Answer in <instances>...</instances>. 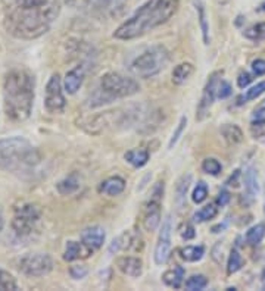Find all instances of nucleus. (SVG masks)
I'll return each instance as SVG.
<instances>
[{"mask_svg": "<svg viewBox=\"0 0 265 291\" xmlns=\"http://www.w3.org/2000/svg\"><path fill=\"white\" fill-rule=\"evenodd\" d=\"M221 133H223L224 139L227 140L228 143H231V144H238L243 140L242 130L239 128L238 125H224Z\"/></svg>", "mask_w": 265, "mask_h": 291, "instance_id": "28", "label": "nucleus"}, {"mask_svg": "<svg viewBox=\"0 0 265 291\" xmlns=\"http://www.w3.org/2000/svg\"><path fill=\"white\" fill-rule=\"evenodd\" d=\"M186 125H187V118L183 116L182 119H180V122H179V125H177V128H175V131H174V134H172V137L169 140V143H168V149H172V147L175 146V143L180 140L183 131H184V128H186Z\"/></svg>", "mask_w": 265, "mask_h": 291, "instance_id": "36", "label": "nucleus"}, {"mask_svg": "<svg viewBox=\"0 0 265 291\" xmlns=\"http://www.w3.org/2000/svg\"><path fill=\"white\" fill-rule=\"evenodd\" d=\"M93 249H90L89 246H85L84 243H77V241H68L67 247H65V253H64V259L67 262H72L77 261L80 257H87L92 254Z\"/></svg>", "mask_w": 265, "mask_h": 291, "instance_id": "16", "label": "nucleus"}, {"mask_svg": "<svg viewBox=\"0 0 265 291\" xmlns=\"http://www.w3.org/2000/svg\"><path fill=\"white\" fill-rule=\"evenodd\" d=\"M3 225H5V219H3V215H2V212H0V234H2Z\"/></svg>", "mask_w": 265, "mask_h": 291, "instance_id": "46", "label": "nucleus"}, {"mask_svg": "<svg viewBox=\"0 0 265 291\" xmlns=\"http://www.w3.org/2000/svg\"><path fill=\"white\" fill-rule=\"evenodd\" d=\"M164 197V182H158L152 191L151 199L143 209V227L146 231L152 233L161 223V203Z\"/></svg>", "mask_w": 265, "mask_h": 291, "instance_id": "9", "label": "nucleus"}, {"mask_svg": "<svg viewBox=\"0 0 265 291\" xmlns=\"http://www.w3.org/2000/svg\"><path fill=\"white\" fill-rule=\"evenodd\" d=\"M196 8H197V14H199V19H200V27H202V33H203V42H205V44H208V43H210V39H208L207 15H205V9H203V5L200 3V0H196Z\"/></svg>", "mask_w": 265, "mask_h": 291, "instance_id": "33", "label": "nucleus"}, {"mask_svg": "<svg viewBox=\"0 0 265 291\" xmlns=\"http://www.w3.org/2000/svg\"><path fill=\"white\" fill-rule=\"evenodd\" d=\"M65 97L62 91L61 77L53 74L46 85V94H44V108L49 113H61L65 109Z\"/></svg>", "mask_w": 265, "mask_h": 291, "instance_id": "11", "label": "nucleus"}, {"mask_svg": "<svg viewBox=\"0 0 265 291\" xmlns=\"http://www.w3.org/2000/svg\"><path fill=\"white\" fill-rule=\"evenodd\" d=\"M182 236L184 240H192V238L195 237V230H193V227H192V225H186V228H184V231L182 233Z\"/></svg>", "mask_w": 265, "mask_h": 291, "instance_id": "44", "label": "nucleus"}, {"mask_svg": "<svg viewBox=\"0 0 265 291\" xmlns=\"http://www.w3.org/2000/svg\"><path fill=\"white\" fill-rule=\"evenodd\" d=\"M205 249L202 246H187L180 250V256L186 262H197L203 257Z\"/></svg>", "mask_w": 265, "mask_h": 291, "instance_id": "26", "label": "nucleus"}, {"mask_svg": "<svg viewBox=\"0 0 265 291\" xmlns=\"http://www.w3.org/2000/svg\"><path fill=\"white\" fill-rule=\"evenodd\" d=\"M242 266H243V257L240 256L238 250H231L230 257H228V264H227V272L236 274L238 271L242 269Z\"/></svg>", "mask_w": 265, "mask_h": 291, "instance_id": "29", "label": "nucleus"}, {"mask_svg": "<svg viewBox=\"0 0 265 291\" xmlns=\"http://www.w3.org/2000/svg\"><path fill=\"white\" fill-rule=\"evenodd\" d=\"M221 164L217 160V159H205L203 160V164H202V169H203V172H207V174H210V175H218L220 172H221Z\"/></svg>", "mask_w": 265, "mask_h": 291, "instance_id": "34", "label": "nucleus"}, {"mask_svg": "<svg viewBox=\"0 0 265 291\" xmlns=\"http://www.w3.org/2000/svg\"><path fill=\"white\" fill-rule=\"evenodd\" d=\"M218 213V209L215 208L214 205H207L203 208L200 209L197 213L195 215V221L196 222H205L210 221V219H214Z\"/></svg>", "mask_w": 265, "mask_h": 291, "instance_id": "30", "label": "nucleus"}, {"mask_svg": "<svg viewBox=\"0 0 265 291\" xmlns=\"http://www.w3.org/2000/svg\"><path fill=\"white\" fill-rule=\"evenodd\" d=\"M251 81H252L251 74H248V72H242L238 78V85L240 88H245V87H248V85L251 84Z\"/></svg>", "mask_w": 265, "mask_h": 291, "instance_id": "42", "label": "nucleus"}, {"mask_svg": "<svg viewBox=\"0 0 265 291\" xmlns=\"http://www.w3.org/2000/svg\"><path fill=\"white\" fill-rule=\"evenodd\" d=\"M262 284H264V287H265V269H264V272H262Z\"/></svg>", "mask_w": 265, "mask_h": 291, "instance_id": "47", "label": "nucleus"}, {"mask_svg": "<svg viewBox=\"0 0 265 291\" xmlns=\"http://www.w3.org/2000/svg\"><path fill=\"white\" fill-rule=\"evenodd\" d=\"M183 278H184V269L182 266H174V269H169L164 274V282L172 287V288H180L182 287Z\"/></svg>", "mask_w": 265, "mask_h": 291, "instance_id": "23", "label": "nucleus"}, {"mask_svg": "<svg viewBox=\"0 0 265 291\" xmlns=\"http://www.w3.org/2000/svg\"><path fill=\"white\" fill-rule=\"evenodd\" d=\"M179 6V0H148L131 18L116 28L113 37L118 40H133L141 37L154 28L165 24L171 16L177 14Z\"/></svg>", "mask_w": 265, "mask_h": 291, "instance_id": "2", "label": "nucleus"}, {"mask_svg": "<svg viewBox=\"0 0 265 291\" xmlns=\"http://www.w3.org/2000/svg\"><path fill=\"white\" fill-rule=\"evenodd\" d=\"M252 119L258 121V122H265V109H258V111L253 113Z\"/></svg>", "mask_w": 265, "mask_h": 291, "instance_id": "45", "label": "nucleus"}, {"mask_svg": "<svg viewBox=\"0 0 265 291\" xmlns=\"http://www.w3.org/2000/svg\"><path fill=\"white\" fill-rule=\"evenodd\" d=\"M0 290H18L15 278L3 269H0Z\"/></svg>", "mask_w": 265, "mask_h": 291, "instance_id": "32", "label": "nucleus"}, {"mask_svg": "<svg viewBox=\"0 0 265 291\" xmlns=\"http://www.w3.org/2000/svg\"><path fill=\"white\" fill-rule=\"evenodd\" d=\"M207 197H208V187H207V184H205L203 181H200V182H197V185H196L192 199H193L195 203H202Z\"/></svg>", "mask_w": 265, "mask_h": 291, "instance_id": "35", "label": "nucleus"}, {"mask_svg": "<svg viewBox=\"0 0 265 291\" xmlns=\"http://www.w3.org/2000/svg\"><path fill=\"white\" fill-rule=\"evenodd\" d=\"M227 2H228V0H218V3H221V5H225Z\"/></svg>", "mask_w": 265, "mask_h": 291, "instance_id": "48", "label": "nucleus"}, {"mask_svg": "<svg viewBox=\"0 0 265 291\" xmlns=\"http://www.w3.org/2000/svg\"><path fill=\"white\" fill-rule=\"evenodd\" d=\"M105 231L100 227H89L81 233V241L90 249H99L105 243Z\"/></svg>", "mask_w": 265, "mask_h": 291, "instance_id": "15", "label": "nucleus"}, {"mask_svg": "<svg viewBox=\"0 0 265 291\" xmlns=\"http://www.w3.org/2000/svg\"><path fill=\"white\" fill-rule=\"evenodd\" d=\"M230 199H231V196L228 191H221V193L218 194V199H217V203L220 205V206H225V205H228V202H230Z\"/></svg>", "mask_w": 265, "mask_h": 291, "instance_id": "43", "label": "nucleus"}, {"mask_svg": "<svg viewBox=\"0 0 265 291\" xmlns=\"http://www.w3.org/2000/svg\"><path fill=\"white\" fill-rule=\"evenodd\" d=\"M36 80L25 70H12L3 80V105L6 116L14 122L30 118L34 105Z\"/></svg>", "mask_w": 265, "mask_h": 291, "instance_id": "3", "label": "nucleus"}, {"mask_svg": "<svg viewBox=\"0 0 265 291\" xmlns=\"http://www.w3.org/2000/svg\"><path fill=\"white\" fill-rule=\"evenodd\" d=\"M116 266L118 269L127 275V277L137 278L143 272V262L139 257H133V256H121L116 259Z\"/></svg>", "mask_w": 265, "mask_h": 291, "instance_id": "14", "label": "nucleus"}, {"mask_svg": "<svg viewBox=\"0 0 265 291\" xmlns=\"http://www.w3.org/2000/svg\"><path fill=\"white\" fill-rule=\"evenodd\" d=\"M265 237V223H258L246 233V241L251 246H258Z\"/></svg>", "mask_w": 265, "mask_h": 291, "instance_id": "27", "label": "nucleus"}, {"mask_svg": "<svg viewBox=\"0 0 265 291\" xmlns=\"http://www.w3.org/2000/svg\"><path fill=\"white\" fill-rule=\"evenodd\" d=\"M102 93L108 94L111 99H123L139 93L140 85L136 80L126 77L118 72H108L100 80Z\"/></svg>", "mask_w": 265, "mask_h": 291, "instance_id": "6", "label": "nucleus"}, {"mask_svg": "<svg viewBox=\"0 0 265 291\" xmlns=\"http://www.w3.org/2000/svg\"><path fill=\"white\" fill-rule=\"evenodd\" d=\"M252 70H253V74H256V75H264L265 60H262V59H256V60L252 63Z\"/></svg>", "mask_w": 265, "mask_h": 291, "instance_id": "41", "label": "nucleus"}, {"mask_svg": "<svg viewBox=\"0 0 265 291\" xmlns=\"http://www.w3.org/2000/svg\"><path fill=\"white\" fill-rule=\"evenodd\" d=\"M171 233H172V219L168 215L167 218L162 221V227L159 230V237L158 243L155 247V264L164 265L167 264L171 254Z\"/></svg>", "mask_w": 265, "mask_h": 291, "instance_id": "12", "label": "nucleus"}, {"mask_svg": "<svg viewBox=\"0 0 265 291\" xmlns=\"http://www.w3.org/2000/svg\"><path fill=\"white\" fill-rule=\"evenodd\" d=\"M169 60V52L165 46L155 44L143 50L130 65V71L140 78H151L165 68Z\"/></svg>", "mask_w": 265, "mask_h": 291, "instance_id": "5", "label": "nucleus"}, {"mask_svg": "<svg viewBox=\"0 0 265 291\" xmlns=\"http://www.w3.org/2000/svg\"><path fill=\"white\" fill-rule=\"evenodd\" d=\"M42 156L39 150L22 137L0 140V168L14 174L33 172Z\"/></svg>", "mask_w": 265, "mask_h": 291, "instance_id": "4", "label": "nucleus"}, {"mask_svg": "<svg viewBox=\"0 0 265 291\" xmlns=\"http://www.w3.org/2000/svg\"><path fill=\"white\" fill-rule=\"evenodd\" d=\"M128 0H83L84 11L99 19H116L126 14Z\"/></svg>", "mask_w": 265, "mask_h": 291, "instance_id": "8", "label": "nucleus"}, {"mask_svg": "<svg viewBox=\"0 0 265 291\" xmlns=\"http://www.w3.org/2000/svg\"><path fill=\"white\" fill-rule=\"evenodd\" d=\"M126 160L134 168L144 167L149 160V152L144 149H133L126 153Z\"/></svg>", "mask_w": 265, "mask_h": 291, "instance_id": "21", "label": "nucleus"}, {"mask_svg": "<svg viewBox=\"0 0 265 291\" xmlns=\"http://www.w3.org/2000/svg\"><path fill=\"white\" fill-rule=\"evenodd\" d=\"M264 91H265V81H261V83H258L256 85H253L251 90H248L246 96L243 97V99H245V100H253V99L261 96Z\"/></svg>", "mask_w": 265, "mask_h": 291, "instance_id": "37", "label": "nucleus"}, {"mask_svg": "<svg viewBox=\"0 0 265 291\" xmlns=\"http://www.w3.org/2000/svg\"><path fill=\"white\" fill-rule=\"evenodd\" d=\"M231 94V85L227 83V81H220L218 84V88H217V97H220V99H225V97H228Z\"/></svg>", "mask_w": 265, "mask_h": 291, "instance_id": "40", "label": "nucleus"}, {"mask_svg": "<svg viewBox=\"0 0 265 291\" xmlns=\"http://www.w3.org/2000/svg\"><path fill=\"white\" fill-rule=\"evenodd\" d=\"M208 285V279L203 275H193L186 281V288L190 291L203 290Z\"/></svg>", "mask_w": 265, "mask_h": 291, "instance_id": "31", "label": "nucleus"}, {"mask_svg": "<svg viewBox=\"0 0 265 291\" xmlns=\"http://www.w3.org/2000/svg\"><path fill=\"white\" fill-rule=\"evenodd\" d=\"M193 72H195V67L192 63H189V62L177 65L172 71V83L175 85H182L192 77Z\"/></svg>", "mask_w": 265, "mask_h": 291, "instance_id": "20", "label": "nucleus"}, {"mask_svg": "<svg viewBox=\"0 0 265 291\" xmlns=\"http://www.w3.org/2000/svg\"><path fill=\"white\" fill-rule=\"evenodd\" d=\"M251 133L253 139H265V122L253 121L251 126Z\"/></svg>", "mask_w": 265, "mask_h": 291, "instance_id": "38", "label": "nucleus"}, {"mask_svg": "<svg viewBox=\"0 0 265 291\" xmlns=\"http://www.w3.org/2000/svg\"><path fill=\"white\" fill-rule=\"evenodd\" d=\"M78 188H80V180H78L77 174H71L70 177L57 182V191L64 196L75 193Z\"/></svg>", "mask_w": 265, "mask_h": 291, "instance_id": "24", "label": "nucleus"}, {"mask_svg": "<svg viewBox=\"0 0 265 291\" xmlns=\"http://www.w3.org/2000/svg\"><path fill=\"white\" fill-rule=\"evenodd\" d=\"M261 8H262V11H265V2L262 3V6H261Z\"/></svg>", "mask_w": 265, "mask_h": 291, "instance_id": "49", "label": "nucleus"}, {"mask_svg": "<svg viewBox=\"0 0 265 291\" xmlns=\"http://www.w3.org/2000/svg\"><path fill=\"white\" fill-rule=\"evenodd\" d=\"M136 243V237L131 234V231H124L121 236H118L109 246V251L111 253H118L121 250H130L133 249Z\"/></svg>", "mask_w": 265, "mask_h": 291, "instance_id": "19", "label": "nucleus"}, {"mask_svg": "<svg viewBox=\"0 0 265 291\" xmlns=\"http://www.w3.org/2000/svg\"><path fill=\"white\" fill-rule=\"evenodd\" d=\"M61 11V0H3V24L9 34L34 40L46 34Z\"/></svg>", "mask_w": 265, "mask_h": 291, "instance_id": "1", "label": "nucleus"}, {"mask_svg": "<svg viewBox=\"0 0 265 291\" xmlns=\"http://www.w3.org/2000/svg\"><path fill=\"white\" fill-rule=\"evenodd\" d=\"M124 188H126V181L121 177H111L100 184L99 191L108 196H118L124 191Z\"/></svg>", "mask_w": 265, "mask_h": 291, "instance_id": "18", "label": "nucleus"}, {"mask_svg": "<svg viewBox=\"0 0 265 291\" xmlns=\"http://www.w3.org/2000/svg\"><path fill=\"white\" fill-rule=\"evenodd\" d=\"M190 184H192V175L190 174L183 175L182 178L177 181V184H175V203H177V206L182 208L186 203V194H187Z\"/></svg>", "mask_w": 265, "mask_h": 291, "instance_id": "22", "label": "nucleus"}, {"mask_svg": "<svg viewBox=\"0 0 265 291\" xmlns=\"http://www.w3.org/2000/svg\"><path fill=\"white\" fill-rule=\"evenodd\" d=\"M83 78H84V72L81 67L78 68H74L71 70L70 72H67L65 75V81H64V88L68 94H75L81 84H83Z\"/></svg>", "mask_w": 265, "mask_h": 291, "instance_id": "17", "label": "nucleus"}, {"mask_svg": "<svg viewBox=\"0 0 265 291\" xmlns=\"http://www.w3.org/2000/svg\"><path fill=\"white\" fill-rule=\"evenodd\" d=\"M53 268V262L49 254L34 253L27 254L19 261V271L28 277H44Z\"/></svg>", "mask_w": 265, "mask_h": 291, "instance_id": "10", "label": "nucleus"}, {"mask_svg": "<svg viewBox=\"0 0 265 291\" xmlns=\"http://www.w3.org/2000/svg\"><path fill=\"white\" fill-rule=\"evenodd\" d=\"M221 75H223V72H220V71H217V72L210 75L208 83L203 88V94H202V99H200L199 108H197V115H196L197 121H202L208 115L211 106H212V103H214V100L217 97V88H218V84L221 81Z\"/></svg>", "mask_w": 265, "mask_h": 291, "instance_id": "13", "label": "nucleus"}, {"mask_svg": "<svg viewBox=\"0 0 265 291\" xmlns=\"http://www.w3.org/2000/svg\"><path fill=\"white\" fill-rule=\"evenodd\" d=\"M39 222H40V210L37 209V206L24 203L19 208L15 209L12 230L19 238H25L36 231Z\"/></svg>", "mask_w": 265, "mask_h": 291, "instance_id": "7", "label": "nucleus"}, {"mask_svg": "<svg viewBox=\"0 0 265 291\" xmlns=\"http://www.w3.org/2000/svg\"><path fill=\"white\" fill-rule=\"evenodd\" d=\"M70 274L74 279H83L89 274V269L83 265H74V266H71Z\"/></svg>", "mask_w": 265, "mask_h": 291, "instance_id": "39", "label": "nucleus"}, {"mask_svg": "<svg viewBox=\"0 0 265 291\" xmlns=\"http://www.w3.org/2000/svg\"><path fill=\"white\" fill-rule=\"evenodd\" d=\"M245 187L251 197H255L259 193V181L255 168H248V171L245 172Z\"/></svg>", "mask_w": 265, "mask_h": 291, "instance_id": "25", "label": "nucleus"}]
</instances>
